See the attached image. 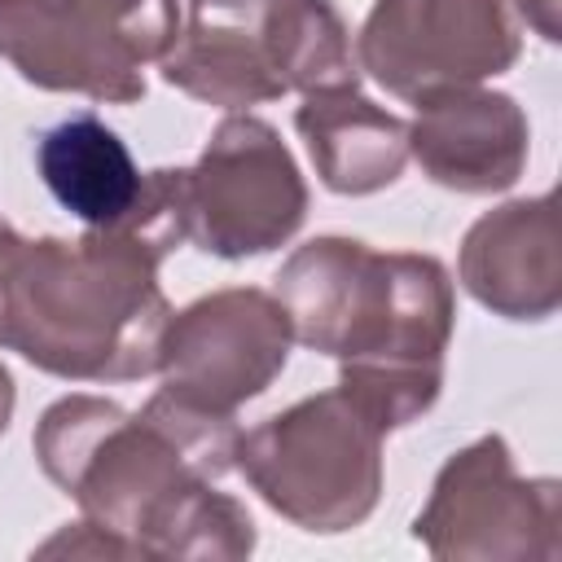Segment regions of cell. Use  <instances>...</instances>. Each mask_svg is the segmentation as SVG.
<instances>
[{
	"mask_svg": "<svg viewBox=\"0 0 562 562\" xmlns=\"http://www.w3.org/2000/svg\"><path fill=\"white\" fill-rule=\"evenodd\" d=\"M237 417L158 391L140 413L101 395H61L40 413L31 448L44 479L132 558L237 562L259 540L250 509L215 487L237 461Z\"/></svg>",
	"mask_w": 562,
	"mask_h": 562,
	"instance_id": "cell-1",
	"label": "cell"
},
{
	"mask_svg": "<svg viewBox=\"0 0 562 562\" xmlns=\"http://www.w3.org/2000/svg\"><path fill=\"white\" fill-rule=\"evenodd\" d=\"M272 294L294 342L334 356L338 386L386 435L435 408L457 325L452 277L435 255L325 233L281 263Z\"/></svg>",
	"mask_w": 562,
	"mask_h": 562,
	"instance_id": "cell-2",
	"label": "cell"
},
{
	"mask_svg": "<svg viewBox=\"0 0 562 562\" xmlns=\"http://www.w3.org/2000/svg\"><path fill=\"white\" fill-rule=\"evenodd\" d=\"M171 250L136 228L22 237L0 215V347L61 382H136L158 369Z\"/></svg>",
	"mask_w": 562,
	"mask_h": 562,
	"instance_id": "cell-3",
	"label": "cell"
},
{
	"mask_svg": "<svg viewBox=\"0 0 562 562\" xmlns=\"http://www.w3.org/2000/svg\"><path fill=\"white\" fill-rule=\"evenodd\" d=\"M382 443L386 430L342 386H329L250 426L233 470L299 531L338 536L382 501Z\"/></svg>",
	"mask_w": 562,
	"mask_h": 562,
	"instance_id": "cell-4",
	"label": "cell"
},
{
	"mask_svg": "<svg viewBox=\"0 0 562 562\" xmlns=\"http://www.w3.org/2000/svg\"><path fill=\"white\" fill-rule=\"evenodd\" d=\"M184 241L215 259L285 246L307 220V180L268 119L246 110L215 123L193 167H176Z\"/></svg>",
	"mask_w": 562,
	"mask_h": 562,
	"instance_id": "cell-5",
	"label": "cell"
},
{
	"mask_svg": "<svg viewBox=\"0 0 562 562\" xmlns=\"http://www.w3.org/2000/svg\"><path fill=\"white\" fill-rule=\"evenodd\" d=\"M413 540L439 562H558L562 487L549 474H518L509 443L479 435L439 465Z\"/></svg>",
	"mask_w": 562,
	"mask_h": 562,
	"instance_id": "cell-6",
	"label": "cell"
},
{
	"mask_svg": "<svg viewBox=\"0 0 562 562\" xmlns=\"http://www.w3.org/2000/svg\"><path fill=\"white\" fill-rule=\"evenodd\" d=\"M522 53L509 0H373L356 61L382 92L422 105L505 75Z\"/></svg>",
	"mask_w": 562,
	"mask_h": 562,
	"instance_id": "cell-7",
	"label": "cell"
},
{
	"mask_svg": "<svg viewBox=\"0 0 562 562\" xmlns=\"http://www.w3.org/2000/svg\"><path fill=\"white\" fill-rule=\"evenodd\" d=\"M294 334L272 290L228 285L171 312L158 342L162 391L202 413L237 417V408L263 395L285 360Z\"/></svg>",
	"mask_w": 562,
	"mask_h": 562,
	"instance_id": "cell-8",
	"label": "cell"
},
{
	"mask_svg": "<svg viewBox=\"0 0 562 562\" xmlns=\"http://www.w3.org/2000/svg\"><path fill=\"white\" fill-rule=\"evenodd\" d=\"M465 294L505 321H549L562 307V250L553 193L483 211L457 255Z\"/></svg>",
	"mask_w": 562,
	"mask_h": 562,
	"instance_id": "cell-9",
	"label": "cell"
},
{
	"mask_svg": "<svg viewBox=\"0 0 562 562\" xmlns=\"http://www.w3.org/2000/svg\"><path fill=\"white\" fill-rule=\"evenodd\" d=\"M531 154V123L509 92L457 88L417 105L408 123V158L422 176L452 193H505Z\"/></svg>",
	"mask_w": 562,
	"mask_h": 562,
	"instance_id": "cell-10",
	"label": "cell"
},
{
	"mask_svg": "<svg viewBox=\"0 0 562 562\" xmlns=\"http://www.w3.org/2000/svg\"><path fill=\"white\" fill-rule=\"evenodd\" d=\"M0 57L44 92H79L105 105L145 97L140 61L70 0H0Z\"/></svg>",
	"mask_w": 562,
	"mask_h": 562,
	"instance_id": "cell-11",
	"label": "cell"
},
{
	"mask_svg": "<svg viewBox=\"0 0 562 562\" xmlns=\"http://www.w3.org/2000/svg\"><path fill=\"white\" fill-rule=\"evenodd\" d=\"M294 132L303 136L316 180L329 193L364 198L391 189L404 176L408 119L369 101L360 88L307 92L294 110Z\"/></svg>",
	"mask_w": 562,
	"mask_h": 562,
	"instance_id": "cell-12",
	"label": "cell"
},
{
	"mask_svg": "<svg viewBox=\"0 0 562 562\" xmlns=\"http://www.w3.org/2000/svg\"><path fill=\"white\" fill-rule=\"evenodd\" d=\"M35 167L48 193L83 228H119L145 189V171L136 167L127 140L97 114H70L40 132Z\"/></svg>",
	"mask_w": 562,
	"mask_h": 562,
	"instance_id": "cell-13",
	"label": "cell"
},
{
	"mask_svg": "<svg viewBox=\"0 0 562 562\" xmlns=\"http://www.w3.org/2000/svg\"><path fill=\"white\" fill-rule=\"evenodd\" d=\"M158 70L184 97L220 105L228 114L285 97L263 40L237 22H206L184 13L176 40L158 57Z\"/></svg>",
	"mask_w": 562,
	"mask_h": 562,
	"instance_id": "cell-14",
	"label": "cell"
},
{
	"mask_svg": "<svg viewBox=\"0 0 562 562\" xmlns=\"http://www.w3.org/2000/svg\"><path fill=\"white\" fill-rule=\"evenodd\" d=\"M255 35L263 40L285 92L360 88L356 40L329 0H263L255 13Z\"/></svg>",
	"mask_w": 562,
	"mask_h": 562,
	"instance_id": "cell-15",
	"label": "cell"
},
{
	"mask_svg": "<svg viewBox=\"0 0 562 562\" xmlns=\"http://www.w3.org/2000/svg\"><path fill=\"white\" fill-rule=\"evenodd\" d=\"M88 22L114 35L140 66L158 61L184 22V0H70Z\"/></svg>",
	"mask_w": 562,
	"mask_h": 562,
	"instance_id": "cell-16",
	"label": "cell"
},
{
	"mask_svg": "<svg viewBox=\"0 0 562 562\" xmlns=\"http://www.w3.org/2000/svg\"><path fill=\"white\" fill-rule=\"evenodd\" d=\"M509 4L544 44L562 40V0H509Z\"/></svg>",
	"mask_w": 562,
	"mask_h": 562,
	"instance_id": "cell-17",
	"label": "cell"
},
{
	"mask_svg": "<svg viewBox=\"0 0 562 562\" xmlns=\"http://www.w3.org/2000/svg\"><path fill=\"white\" fill-rule=\"evenodd\" d=\"M263 0H184V13L206 18V13H228V18H255Z\"/></svg>",
	"mask_w": 562,
	"mask_h": 562,
	"instance_id": "cell-18",
	"label": "cell"
},
{
	"mask_svg": "<svg viewBox=\"0 0 562 562\" xmlns=\"http://www.w3.org/2000/svg\"><path fill=\"white\" fill-rule=\"evenodd\" d=\"M13 408H18V386H13V373L0 364V435H4L9 422H13Z\"/></svg>",
	"mask_w": 562,
	"mask_h": 562,
	"instance_id": "cell-19",
	"label": "cell"
}]
</instances>
